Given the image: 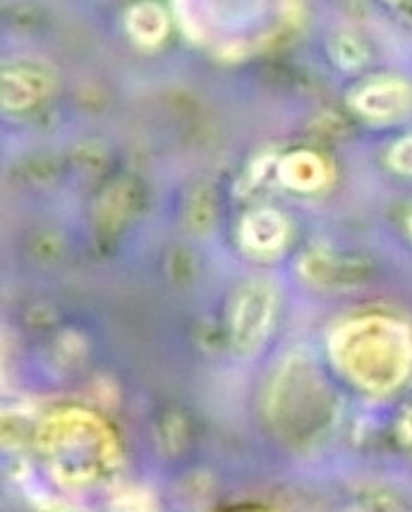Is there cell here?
I'll use <instances>...</instances> for the list:
<instances>
[{
    "label": "cell",
    "mask_w": 412,
    "mask_h": 512,
    "mask_svg": "<svg viewBox=\"0 0 412 512\" xmlns=\"http://www.w3.org/2000/svg\"><path fill=\"white\" fill-rule=\"evenodd\" d=\"M350 371L369 388L386 390L408 374L412 347L408 331L389 319H365L345 328Z\"/></svg>",
    "instance_id": "6da1fadb"
},
{
    "label": "cell",
    "mask_w": 412,
    "mask_h": 512,
    "mask_svg": "<svg viewBox=\"0 0 412 512\" xmlns=\"http://www.w3.org/2000/svg\"><path fill=\"white\" fill-rule=\"evenodd\" d=\"M412 106V91L408 84L398 79H384V82L369 84L357 94V108L372 120H389L401 118Z\"/></svg>",
    "instance_id": "7a4b0ae2"
},
{
    "label": "cell",
    "mask_w": 412,
    "mask_h": 512,
    "mask_svg": "<svg viewBox=\"0 0 412 512\" xmlns=\"http://www.w3.org/2000/svg\"><path fill=\"white\" fill-rule=\"evenodd\" d=\"M391 163H393V168L401 170V173L412 175V137L403 139V142H398L396 146H393Z\"/></svg>",
    "instance_id": "3957f363"
},
{
    "label": "cell",
    "mask_w": 412,
    "mask_h": 512,
    "mask_svg": "<svg viewBox=\"0 0 412 512\" xmlns=\"http://www.w3.org/2000/svg\"><path fill=\"white\" fill-rule=\"evenodd\" d=\"M410 228H412V218H410Z\"/></svg>",
    "instance_id": "277c9868"
}]
</instances>
